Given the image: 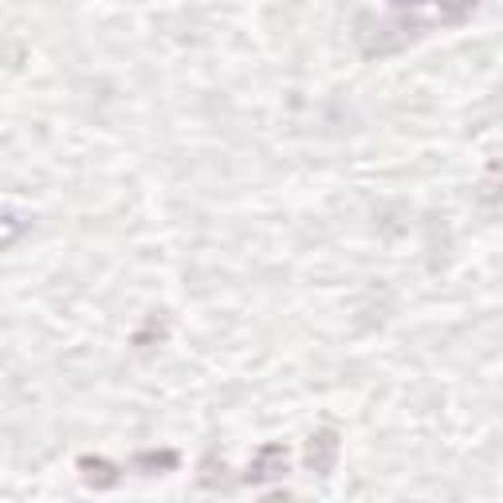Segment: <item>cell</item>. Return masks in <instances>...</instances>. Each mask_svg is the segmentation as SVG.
I'll return each mask as SVG.
<instances>
[{"instance_id":"obj_2","label":"cell","mask_w":503,"mask_h":503,"mask_svg":"<svg viewBox=\"0 0 503 503\" xmlns=\"http://www.w3.org/2000/svg\"><path fill=\"white\" fill-rule=\"evenodd\" d=\"M287 468V449L283 445H268V449H260V457L256 464L248 468V480H271V476H280Z\"/></svg>"},{"instance_id":"obj_4","label":"cell","mask_w":503,"mask_h":503,"mask_svg":"<svg viewBox=\"0 0 503 503\" xmlns=\"http://www.w3.org/2000/svg\"><path fill=\"white\" fill-rule=\"evenodd\" d=\"M177 457L173 452H162V457H138L134 460V468H150V472H158V468H173Z\"/></svg>"},{"instance_id":"obj_5","label":"cell","mask_w":503,"mask_h":503,"mask_svg":"<svg viewBox=\"0 0 503 503\" xmlns=\"http://www.w3.org/2000/svg\"><path fill=\"white\" fill-rule=\"evenodd\" d=\"M263 503H295V499H291V496H268Z\"/></svg>"},{"instance_id":"obj_3","label":"cell","mask_w":503,"mask_h":503,"mask_svg":"<svg viewBox=\"0 0 503 503\" xmlns=\"http://www.w3.org/2000/svg\"><path fill=\"white\" fill-rule=\"evenodd\" d=\"M79 468L87 472V480H91L94 488H111V484L118 480V472H114L106 460H91V457H87V460H79Z\"/></svg>"},{"instance_id":"obj_1","label":"cell","mask_w":503,"mask_h":503,"mask_svg":"<svg viewBox=\"0 0 503 503\" xmlns=\"http://www.w3.org/2000/svg\"><path fill=\"white\" fill-rule=\"evenodd\" d=\"M334 457H339V437H334V433L311 437V445H307V464H311V468L327 476L334 468Z\"/></svg>"}]
</instances>
